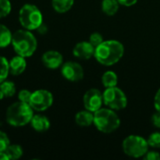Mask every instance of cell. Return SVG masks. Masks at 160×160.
<instances>
[{"mask_svg": "<svg viewBox=\"0 0 160 160\" xmlns=\"http://www.w3.org/2000/svg\"><path fill=\"white\" fill-rule=\"evenodd\" d=\"M30 124L32 128L37 132H45L51 127V122L49 118L42 114H34Z\"/></svg>", "mask_w": 160, "mask_h": 160, "instance_id": "cell-14", "label": "cell"}, {"mask_svg": "<svg viewBox=\"0 0 160 160\" xmlns=\"http://www.w3.org/2000/svg\"><path fill=\"white\" fill-rule=\"evenodd\" d=\"M125 53V47L122 42L115 39L104 40L95 48L94 57L103 66L111 67L118 63Z\"/></svg>", "mask_w": 160, "mask_h": 160, "instance_id": "cell-1", "label": "cell"}, {"mask_svg": "<svg viewBox=\"0 0 160 160\" xmlns=\"http://www.w3.org/2000/svg\"><path fill=\"white\" fill-rule=\"evenodd\" d=\"M117 1L121 6L124 7H132L138 2V0H117Z\"/></svg>", "mask_w": 160, "mask_h": 160, "instance_id": "cell-31", "label": "cell"}, {"mask_svg": "<svg viewBox=\"0 0 160 160\" xmlns=\"http://www.w3.org/2000/svg\"><path fill=\"white\" fill-rule=\"evenodd\" d=\"M104 105L114 111H121L128 106V98L125 92L117 86L106 88L103 92Z\"/></svg>", "mask_w": 160, "mask_h": 160, "instance_id": "cell-7", "label": "cell"}, {"mask_svg": "<svg viewBox=\"0 0 160 160\" xmlns=\"http://www.w3.org/2000/svg\"><path fill=\"white\" fill-rule=\"evenodd\" d=\"M5 153L9 160H17L22 157L23 150L19 144H9Z\"/></svg>", "mask_w": 160, "mask_h": 160, "instance_id": "cell-21", "label": "cell"}, {"mask_svg": "<svg viewBox=\"0 0 160 160\" xmlns=\"http://www.w3.org/2000/svg\"><path fill=\"white\" fill-rule=\"evenodd\" d=\"M152 124L154 127H156L157 128H160V112H157L155 114H153L152 116Z\"/></svg>", "mask_w": 160, "mask_h": 160, "instance_id": "cell-29", "label": "cell"}, {"mask_svg": "<svg viewBox=\"0 0 160 160\" xmlns=\"http://www.w3.org/2000/svg\"><path fill=\"white\" fill-rule=\"evenodd\" d=\"M34 110L25 102L17 101L12 103L6 112V120L11 127L21 128L30 124L34 116Z\"/></svg>", "mask_w": 160, "mask_h": 160, "instance_id": "cell-3", "label": "cell"}, {"mask_svg": "<svg viewBox=\"0 0 160 160\" xmlns=\"http://www.w3.org/2000/svg\"><path fill=\"white\" fill-rule=\"evenodd\" d=\"M104 41V38L102 37V35H100L98 32H94L90 35L89 37V42L96 48L98 47L100 43H102Z\"/></svg>", "mask_w": 160, "mask_h": 160, "instance_id": "cell-26", "label": "cell"}, {"mask_svg": "<svg viewBox=\"0 0 160 160\" xmlns=\"http://www.w3.org/2000/svg\"><path fill=\"white\" fill-rule=\"evenodd\" d=\"M144 160H160V154L158 151H149L142 158Z\"/></svg>", "mask_w": 160, "mask_h": 160, "instance_id": "cell-28", "label": "cell"}, {"mask_svg": "<svg viewBox=\"0 0 160 160\" xmlns=\"http://www.w3.org/2000/svg\"><path fill=\"white\" fill-rule=\"evenodd\" d=\"M120 4L117 0H103L101 3V9L103 13L108 16L115 15L119 10Z\"/></svg>", "mask_w": 160, "mask_h": 160, "instance_id": "cell-17", "label": "cell"}, {"mask_svg": "<svg viewBox=\"0 0 160 160\" xmlns=\"http://www.w3.org/2000/svg\"><path fill=\"white\" fill-rule=\"evenodd\" d=\"M9 74V62L8 60L0 55V83L7 80Z\"/></svg>", "mask_w": 160, "mask_h": 160, "instance_id": "cell-22", "label": "cell"}, {"mask_svg": "<svg viewBox=\"0 0 160 160\" xmlns=\"http://www.w3.org/2000/svg\"><path fill=\"white\" fill-rule=\"evenodd\" d=\"M31 95H32V92H30L27 89H22L18 93V99H19V101L25 102V103L29 104Z\"/></svg>", "mask_w": 160, "mask_h": 160, "instance_id": "cell-27", "label": "cell"}, {"mask_svg": "<svg viewBox=\"0 0 160 160\" xmlns=\"http://www.w3.org/2000/svg\"><path fill=\"white\" fill-rule=\"evenodd\" d=\"M8 62H9V73L13 76H18L23 73L27 66L25 57H22L18 54L12 57Z\"/></svg>", "mask_w": 160, "mask_h": 160, "instance_id": "cell-13", "label": "cell"}, {"mask_svg": "<svg viewBox=\"0 0 160 160\" xmlns=\"http://www.w3.org/2000/svg\"><path fill=\"white\" fill-rule=\"evenodd\" d=\"M0 160H9L5 152H0Z\"/></svg>", "mask_w": 160, "mask_h": 160, "instance_id": "cell-33", "label": "cell"}, {"mask_svg": "<svg viewBox=\"0 0 160 160\" xmlns=\"http://www.w3.org/2000/svg\"><path fill=\"white\" fill-rule=\"evenodd\" d=\"M147 142L149 144V147L158 149L160 148V132L156 131L150 134V136L147 139Z\"/></svg>", "mask_w": 160, "mask_h": 160, "instance_id": "cell-23", "label": "cell"}, {"mask_svg": "<svg viewBox=\"0 0 160 160\" xmlns=\"http://www.w3.org/2000/svg\"><path fill=\"white\" fill-rule=\"evenodd\" d=\"M12 35L8 27L0 23V48H6L11 44Z\"/></svg>", "mask_w": 160, "mask_h": 160, "instance_id": "cell-20", "label": "cell"}, {"mask_svg": "<svg viewBox=\"0 0 160 160\" xmlns=\"http://www.w3.org/2000/svg\"><path fill=\"white\" fill-rule=\"evenodd\" d=\"M9 144L10 141L8 139V136L4 131L0 130V152H5Z\"/></svg>", "mask_w": 160, "mask_h": 160, "instance_id": "cell-25", "label": "cell"}, {"mask_svg": "<svg viewBox=\"0 0 160 160\" xmlns=\"http://www.w3.org/2000/svg\"><path fill=\"white\" fill-rule=\"evenodd\" d=\"M75 123L80 127H90L94 125V112L84 110L76 113Z\"/></svg>", "mask_w": 160, "mask_h": 160, "instance_id": "cell-15", "label": "cell"}, {"mask_svg": "<svg viewBox=\"0 0 160 160\" xmlns=\"http://www.w3.org/2000/svg\"><path fill=\"white\" fill-rule=\"evenodd\" d=\"M41 62L47 68L56 69L60 68L64 63L63 55L57 51H47L41 56Z\"/></svg>", "mask_w": 160, "mask_h": 160, "instance_id": "cell-11", "label": "cell"}, {"mask_svg": "<svg viewBox=\"0 0 160 160\" xmlns=\"http://www.w3.org/2000/svg\"><path fill=\"white\" fill-rule=\"evenodd\" d=\"M53 103L52 94L46 89H38L32 92L29 105L36 112H44Z\"/></svg>", "mask_w": 160, "mask_h": 160, "instance_id": "cell-8", "label": "cell"}, {"mask_svg": "<svg viewBox=\"0 0 160 160\" xmlns=\"http://www.w3.org/2000/svg\"><path fill=\"white\" fill-rule=\"evenodd\" d=\"M16 93L15 83L11 81H4L0 83V100L5 98H11Z\"/></svg>", "mask_w": 160, "mask_h": 160, "instance_id": "cell-16", "label": "cell"}, {"mask_svg": "<svg viewBox=\"0 0 160 160\" xmlns=\"http://www.w3.org/2000/svg\"><path fill=\"white\" fill-rule=\"evenodd\" d=\"M121 124V120L116 111L110 108H100L94 112V126L102 133L110 134L116 131Z\"/></svg>", "mask_w": 160, "mask_h": 160, "instance_id": "cell-4", "label": "cell"}, {"mask_svg": "<svg viewBox=\"0 0 160 160\" xmlns=\"http://www.w3.org/2000/svg\"><path fill=\"white\" fill-rule=\"evenodd\" d=\"M62 76L69 82H79L83 79L84 71L82 67L74 61H68L61 66Z\"/></svg>", "mask_w": 160, "mask_h": 160, "instance_id": "cell-10", "label": "cell"}, {"mask_svg": "<svg viewBox=\"0 0 160 160\" xmlns=\"http://www.w3.org/2000/svg\"><path fill=\"white\" fill-rule=\"evenodd\" d=\"M83 106L86 110L95 112L100 108H102L103 102V93H101L97 88H91L85 92L82 98Z\"/></svg>", "mask_w": 160, "mask_h": 160, "instance_id": "cell-9", "label": "cell"}, {"mask_svg": "<svg viewBox=\"0 0 160 160\" xmlns=\"http://www.w3.org/2000/svg\"><path fill=\"white\" fill-rule=\"evenodd\" d=\"M19 22L22 28L34 31L43 23V15L40 9L33 4H24L19 11Z\"/></svg>", "mask_w": 160, "mask_h": 160, "instance_id": "cell-5", "label": "cell"}, {"mask_svg": "<svg viewBox=\"0 0 160 160\" xmlns=\"http://www.w3.org/2000/svg\"><path fill=\"white\" fill-rule=\"evenodd\" d=\"M73 55L82 60H88L94 57L95 47L89 41L78 42L73 48Z\"/></svg>", "mask_w": 160, "mask_h": 160, "instance_id": "cell-12", "label": "cell"}, {"mask_svg": "<svg viewBox=\"0 0 160 160\" xmlns=\"http://www.w3.org/2000/svg\"><path fill=\"white\" fill-rule=\"evenodd\" d=\"M154 106L156 108V111L160 112V88L158 90V92L155 95V98H154Z\"/></svg>", "mask_w": 160, "mask_h": 160, "instance_id": "cell-30", "label": "cell"}, {"mask_svg": "<svg viewBox=\"0 0 160 160\" xmlns=\"http://www.w3.org/2000/svg\"><path fill=\"white\" fill-rule=\"evenodd\" d=\"M101 82L105 88L117 86L118 83V76L115 72L112 70H108L103 73L101 77Z\"/></svg>", "mask_w": 160, "mask_h": 160, "instance_id": "cell-19", "label": "cell"}, {"mask_svg": "<svg viewBox=\"0 0 160 160\" xmlns=\"http://www.w3.org/2000/svg\"><path fill=\"white\" fill-rule=\"evenodd\" d=\"M11 45L16 54L26 58L35 53L38 48V41L30 30L22 28L12 35Z\"/></svg>", "mask_w": 160, "mask_h": 160, "instance_id": "cell-2", "label": "cell"}, {"mask_svg": "<svg viewBox=\"0 0 160 160\" xmlns=\"http://www.w3.org/2000/svg\"><path fill=\"white\" fill-rule=\"evenodd\" d=\"M11 11V3L9 0H0V19L7 17Z\"/></svg>", "mask_w": 160, "mask_h": 160, "instance_id": "cell-24", "label": "cell"}, {"mask_svg": "<svg viewBox=\"0 0 160 160\" xmlns=\"http://www.w3.org/2000/svg\"><path fill=\"white\" fill-rule=\"evenodd\" d=\"M123 152L130 158H143L149 150L147 140L139 135H129L122 142Z\"/></svg>", "mask_w": 160, "mask_h": 160, "instance_id": "cell-6", "label": "cell"}, {"mask_svg": "<svg viewBox=\"0 0 160 160\" xmlns=\"http://www.w3.org/2000/svg\"><path fill=\"white\" fill-rule=\"evenodd\" d=\"M38 31L40 34H45V33L47 32V26H46L44 23H42V24L38 28Z\"/></svg>", "mask_w": 160, "mask_h": 160, "instance_id": "cell-32", "label": "cell"}, {"mask_svg": "<svg viewBox=\"0 0 160 160\" xmlns=\"http://www.w3.org/2000/svg\"><path fill=\"white\" fill-rule=\"evenodd\" d=\"M74 5V0H52V6L55 12L66 13L71 9Z\"/></svg>", "mask_w": 160, "mask_h": 160, "instance_id": "cell-18", "label": "cell"}]
</instances>
